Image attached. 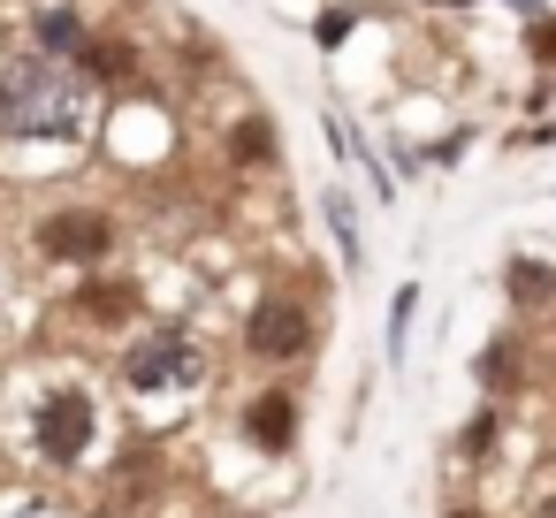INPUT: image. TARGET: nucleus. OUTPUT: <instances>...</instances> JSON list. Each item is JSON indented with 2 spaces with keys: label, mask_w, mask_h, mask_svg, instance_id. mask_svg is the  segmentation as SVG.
Listing matches in <instances>:
<instances>
[{
  "label": "nucleus",
  "mask_w": 556,
  "mask_h": 518,
  "mask_svg": "<svg viewBox=\"0 0 556 518\" xmlns=\"http://www.w3.org/2000/svg\"><path fill=\"white\" fill-rule=\"evenodd\" d=\"M343 39H351V16H343V9H336V16H320V47H343Z\"/></svg>",
  "instance_id": "nucleus-14"
},
{
  "label": "nucleus",
  "mask_w": 556,
  "mask_h": 518,
  "mask_svg": "<svg viewBox=\"0 0 556 518\" xmlns=\"http://www.w3.org/2000/svg\"><path fill=\"white\" fill-rule=\"evenodd\" d=\"M123 389L130 396H199L206 389V343L191 328H146L123 351Z\"/></svg>",
  "instance_id": "nucleus-2"
},
{
  "label": "nucleus",
  "mask_w": 556,
  "mask_h": 518,
  "mask_svg": "<svg viewBox=\"0 0 556 518\" xmlns=\"http://www.w3.org/2000/svg\"><path fill=\"white\" fill-rule=\"evenodd\" d=\"M488 434H495V412H480V419L465 427V457H480V450H488Z\"/></svg>",
  "instance_id": "nucleus-13"
},
{
  "label": "nucleus",
  "mask_w": 556,
  "mask_h": 518,
  "mask_svg": "<svg viewBox=\"0 0 556 518\" xmlns=\"http://www.w3.org/2000/svg\"><path fill=\"white\" fill-rule=\"evenodd\" d=\"M320 206H328V229H336V244H343V260L358 267V214H351V199H343V191H328Z\"/></svg>",
  "instance_id": "nucleus-10"
},
{
  "label": "nucleus",
  "mask_w": 556,
  "mask_h": 518,
  "mask_svg": "<svg viewBox=\"0 0 556 518\" xmlns=\"http://www.w3.org/2000/svg\"><path fill=\"white\" fill-rule=\"evenodd\" d=\"M244 434H252V450H290L298 442V396L290 389H260L252 404H244Z\"/></svg>",
  "instance_id": "nucleus-6"
},
{
  "label": "nucleus",
  "mask_w": 556,
  "mask_h": 518,
  "mask_svg": "<svg viewBox=\"0 0 556 518\" xmlns=\"http://www.w3.org/2000/svg\"><path fill=\"white\" fill-rule=\"evenodd\" d=\"M92 123H100V92L85 85L77 62H47V54L0 62V130L16 146H85Z\"/></svg>",
  "instance_id": "nucleus-1"
},
{
  "label": "nucleus",
  "mask_w": 556,
  "mask_h": 518,
  "mask_svg": "<svg viewBox=\"0 0 556 518\" xmlns=\"http://www.w3.org/2000/svg\"><path fill=\"white\" fill-rule=\"evenodd\" d=\"M533 518H556V495H541V503H533Z\"/></svg>",
  "instance_id": "nucleus-16"
},
{
  "label": "nucleus",
  "mask_w": 556,
  "mask_h": 518,
  "mask_svg": "<svg viewBox=\"0 0 556 518\" xmlns=\"http://www.w3.org/2000/svg\"><path fill=\"white\" fill-rule=\"evenodd\" d=\"M31 24H39V47H31V54H47V62H77V54L92 47V31H85L77 9H39Z\"/></svg>",
  "instance_id": "nucleus-7"
},
{
  "label": "nucleus",
  "mask_w": 556,
  "mask_h": 518,
  "mask_svg": "<svg viewBox=\"0 0 556 518\" xmlns=\"http://www.w3.org/2000/svg\"><path fill=\"white\" fill-rule=\"evenodd\" d=\"M0 305H9V267H0Z\"/></svg>",
  "instance_id": "nucleus-17"
},
{
  "label": "nucleus",
  "mask_w": 556,
  "mask_h": 518,
  "mask_svg": "<svg viewBox=\"0 0 556 518\" xmlns=\"http://www.w3.org/2000/svg\"><path fill=\"white\" fill-rule=\"evenodd\" d=\"M313 343H320L313 305H305V298H290V290H275V298H260V305L244 313V351H252V358H267V366H290V358H305Z\"/></svg>",
  "instance_id": "nucleus-4"
},
{
  "label": "nucleus",
  "mask_w": 556,
  "mask_h": 518,
  "mask_svg": "<svg viewBox=\"0 0 556 518\" xmlns=\"http://www.w3.org/2000/svg\"><path fill=\"white\" fill-rule=\"evenodd\" d=\"M92 434H100V404H92V389L54 381V389L39 396V412H31V450H39L47 465H85Z\"/></svg>",
  "instance_id": "nucleus-3"
},
{
  "label": "nucleus",
  "mask_w": 556,
  "mask_h": 518,
  "mask_svg": "<svg viewBox=\"0 0 556 518\" xmlns=\"http://www.w3.org/2000/svg\"><path fill=\"white\" fill-rule=\"evenodd\" d=\"M39 252L62 260V267H100V260L115 252V222H108L100 206H54V214L39 222Z\"/></svg>",
  "instance_id": "nucleus-5"
},
{
  "label": "nucleus",
  "mask_w": 556,
  "mask_h": 518,
  "mask_svg": "<svg viewBox=\"0 0 556 518\" xmlns=\"http://www.w3.org/2000/svg\"><path fill=\"white\" fill-rule=\"evenodd\" d=\"M419 313V290H396V313H389V358H404V328Z\"/></svg>",
  "instance_id": "nucleus-12"
},
{
  "label": "nucleus",
  "mask_w": 556,
  "mask_h": 518,
  "mask_svg": "<svg viewBox=\"0 0 556 518\" xmlns=\"http://www.w3.org/2000/svg\"><path fill=\"white\" fill-rule=\"evenodd\" d=\"M229 161H237V168H275V123H267V115H244V123L229 130Z\"/></svg>",
  "instance_id": "nucleus-8"
},
{
  "label": "nucleus",
  "mask_w": 556,
  "mask_h": 518,
  "mask_svg": "<svg viewBox=\"0 0 556 518\" xmlns=\"http://www.w3.org/2000/svg\"><path fill=\"white\" fill-rule=\"evenodd\" d=\"M450 518H488V510H450Z\"/></svg>",
  "instance_id": "nucleus-18"
},
{
  "label": "nucleus",
  "mask_w": 556,
  "mask_h": 518,
  "mask_svg": "<svg viewBox=\"0 0 556 518\" xmlns=\"http://www.w3.org/2000/svg\"><path fill=\"white\" fill-rule=\"evenodd\" d=\"M533 54H541V62H556V31H548V24H533Z\"/></svg>",
  "instance_id": "nucleus-15"
},
{
  "label": "nucleus",
  "mask_w": 556,
  "mask_h": 518,
  "mask_svg": "<svg viewBox=\"0 0 556 518\" xmlns=\"http://www.w3.org/2000/svg\"><path fill=\"white\" fill-rule=\"evenodd\" d=\"M480 381H488V389H510V381H518V351H510V343H495V351L480 358Z\"/></svg>",
  "instance_id": "nucleus-11"
},
{
  "label": "nucleus",
  "mask_w": 556,
  "mask_h": 518,
  "mask_svg": "<svg viewBox=\"0 0 556 518\" xmlns=\"http://www.w3.org/2000/svg\"><path fill=\"white\" fill-rule=\"evenodd\" d=\"M108 518H115V510H108Z\"/></svg>",
  "instance_id": "nucleus-19"
},
{
  "label": "nucleus",
  "mask_w": 556,
  "mask_h": 518,
  "mask_svg": "<svg viewBox=\"0 0 556 518\" xmlns=\"http://www.w3.org/2000/svg\"><path fill=\"white\" fill-rule=\"evenodd\" d=\"M503 290H510L518 305H548V298H556V275H548L541 260H510V275H503Z\"/></svg>",
  "instance_id": "nucleus-9"
}]
</instances>
